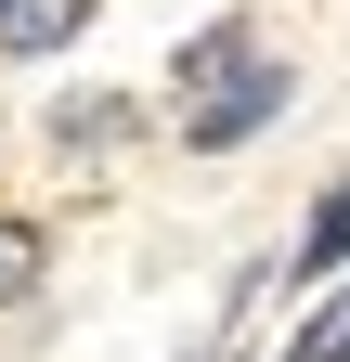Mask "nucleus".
Wrapping results in <instances>:
<instances>
[{"instance_id":"nucleus-1","label":"nucleus","mask_w":350,"mask_h":362,"mask_svg":"<svg viewBox=\"0 0 350 362\" xmlns=\"http://www.w3.org/2000/svg\"><path fill=\"white\" fill-rule=\"evenodd\" d=\"M298 104V65H273V52H259L234 90H208V104H182V156H247L259 143V129H273Z\"/></svg>"},{"instance_id":"nucleus-6","label":"nucleus","mask_w":350,"mask_h":362,"mask_svg":"<svg viewBox=\"0 0 350 362\" xmlns=\"http://www.w3.org/2000/svg\"><path fill=\"white\" fill-rule=\"evenodd\" d=\"M39 272H52V233H39V220H0V310H26Z\"/></svg>"},{"instance_id":"nucleus-5","label":"nucleus","mask_w":350,"mask_h":362,"mask_svg":"<svg viewBox=\"0 0 350 362\" xmlns=\"http://www.w3.org/2000/svg\"><path fill=\"white\" fill-rule=\"evenodd\" d=\"M337 272H350V168L312 194V220H298V246H286V285H312V298H324Z\"/></svg>"},{"instance_id":"nucleus-4","label":"nucleus","mask_w":350,"mask_h":362,"mask_svg":"<svg viewBox=\"0 0 350 362\" xmlns=\"http://www.w3.org/2000/svg\"><path fill=\"white\" fill-rule=\"evenodd\" d=\"M91 13H104V0H0V65H52V52H78Z\"/></svg>"},{"instance_id":"nucleus-2","label":"nucleus","mask_w":350,"mask_h":362,"mask_svg":"<svg viewBox=\"0 0 350 362\" xmlns=\"http://www.w3.org/2000/svg\"><path fill=\"white\" fill-rule=\"evenodd\" d=\"M39 129H52L65 168H91V156H117V143H143V90H65Z\"/></svg>"},{"instance_id":"nucleus-3","label":"nucleus","mask_w":350,"mask_h":362,"mask_svg":"<svg viewBox=\"0 0 350 362\" xmlns=\"http://www.w3.org/2000/svg\"><path fill=\"white\" fill-rule=\"evenodd\" d=\"M247 65H259V26H247V13H208L182 52H169V90H182V104H208V90H234Z\"/></svg>"}]
</instances>
